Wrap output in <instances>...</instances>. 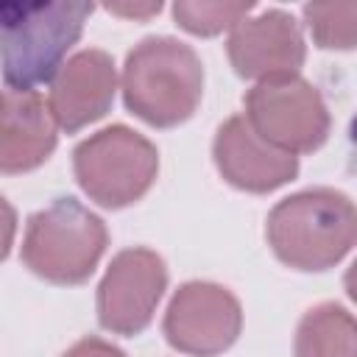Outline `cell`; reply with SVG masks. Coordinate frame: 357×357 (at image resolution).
Returning a JSON list of instances; mask_svg holds the SVG:
<instances>
[{
	"label": "cell",
	"instance_id": "obj_2",
	"mask_svg": "<svg viewBox=\"0 0 357 357\" xmlns=\"http://www.w3.org/2000/svg\"><path fill=\"white\" fill-rule=\"evenodd\" d=\"M273 254L296 271H326L354 245L357 212L349 195L315 187L279 201L265 226Z\"/></svg>",
	"mask_w": 357,
	"mask_h": 357
},
{
	"label": "cell",
	"instance_id": "obj_15",
	"mask_svg": "<svg viewBox=\"0 0 357 357\" xmlns=\"http://www.w3.org/2000/svg\"><path fill=\"white\" fill-rule=\"evenodd\" d=\"M251 8H254L251 3H187V0H178L173 6V17L190 33L215 36L223 28L237 25Z\"/></svg>",
	"mask_w": 357,
	"mask_h": 357
},
{
	"label": "cell",
	"instance_id": "obj_13",
	"mask_svg": "<svg viewBox=\"0 0 357 357\" xmlns=\"http://www.w3.org/2000/svg\"><path fill=\"white\" fill-rule=\"evenodd\" d=\"M296 357H357V326L351 312L335 301L304 312L296 329Z\"/></svg>",
	"mask_w": 357,
	"mask_h": 357
},
{
	"label": "cell",
	"instance_id": "obj_12",
	"mask_svg": "<svg viewBox=\"0 0 357 357\" xmlns=\"http://www.w3.org/2000/svg\"><path fill=\"white\" fill-rule=\"evenodd\" d=\"M56 148V120L33 89H0V173L39 167Z\"/></svg>",
	"mask_w": 357,
	"mask_h": 357
},
{
	"label": "cell",
	"instance_id": "obj_16",
	"mask_svg": "<svg viewBox=\"0 0 357 357\" xmlns=\"http://www.w3.org/2000/svg\"><path fill=\"white\" fill-rule=\"evenodd\" d=\"M61 357H126L117 346L100 340V337H84L75 346H70Z\"/></svg>",
	"mask_w": 357,
	"mask_h": 357
},
{
	"label": "cell",
	"instance_id": "obj_1",
	"mask_svg": "<svg viewBox=\"0 0 357 357\" xmlns=\"http://www.w3.org/2000/svg\"><path fill=\"white\" fill-rule=\"evenodd\" d=\"M204 95L198 53L173 36H148L123 67L126 109L156 128H173L192 117Z\"/></svg>",
	"mask_w": 357,
	"mask_h": 357
},
{
	"label": "cell",
	"instance_id": "obj_18",
	"mask_svg": "<svg viewBox=\"0 0 357 357\" xmlns=\"http://www.w3.org/2000/svg\"><path fill=\"white\" fill-rule=\"evenodd\" d=\"M106 8H109L112 14H120V17H134V20H145V17L156 14V11L162 8V3H159V0H156V3H145V6H137V3H134V6H131V3H128V6H114V3H112V6H106Z\"/></svg>",
	"mask_w": 357,
	"mask_h": 357
},
{
	"label": "cell",
	"instance_id": "obj_9",
	"mask_svg": "<svg viewBox=\"0 0 357 357\" xmlns=\"http://www.w3.org/2000/svg\"><path fill=\"white\" fill-rule=\"evenodd\" d=\"M229 61L243 78H287L304 64L307 47L298 22L279 8L243 17L229 33Z\"/></svg>",
	"mask_w": 357,
	"mask_h": 357
},
{
	"label": "cell",
	"instance_id": "obj_5",
	"mask_svg": "<svg viewBox=\"0 0 357 357\" xmlns=\"http://www.w3.org/2000/svg\"><path fill=\"white\" fill-rule=\"evenodd\" d=\"M73 170L81 190L106 209L139 201L159 170V153L151 139L128 126H109L73 151Z\"/></svg>",
	"mask_w": 357,
	"mask_h": 357
},
{
	"label": "cell",
	"instance_id": "obj_17",
	"mask_svg": "<svg viewBox=\"0 0 357 357\" xmlns=\"http://www.w3.org/2000/svg\"><path fill=\"white\" fill-rule=\"evenodd\" d=\"M14 231H17V212H14V206L0 195V259L8 257L11 243H14Z\"/></svg>",
	"mask_w": 357,
	"mask_h": 357
},
{
	"label": "cell",
	"instance_id": "obj_6",
	"mask_svg": "<svg viewBox=\"0 0 357 357\" xmlns=\"http://www.w3.org/2000/svg\"><path fill=\"white\" fill-rule=\"evenodd\" d=\"M243 117L268 145L293 156L321 148L332 126L321 92L298 75L268 78L251 86Z\"/></svg>",
	"mask_w": 357,
	"mask_h": 357
},
{
	"label": "cell",
	"instance_id": "obj_11",
	"mask_svg": "<svg viewBox=\"0 0 357 357\" xmlns=\"http://www.w3.org/2000/svg\"><path fill=\"white\" fill-rule=\"evenodd\" d=\"M117 89V73L114 61L106 50L89 47L67 59V64L59 67V75L50 86V114L59 128L67 134L100 120Z\"/></svg>",
	"mask_w": 357,
	"mask_h": 357
},
{
	"label": "cell",
	"instance_id": "obj_8",
	"mask_svg": "<svg viewBox=\"0 0 357 357\" xmlns=\"http://www.w3.org/2000/svg\"><path fill=\"white\" fill-rule=\"evenodd\" d=\"M167 287L165 259L151 248L120 251L98 284V321L114 335H139Z\"/></svg>",
	"mask_w": 357,
	"mask_h": 357
},
{
	"label": "cell",
	"instance_id": "obj_3",
	"mask_svg": "<svg viewBox=\"0 0 357 357\" xmlns=\"http://www.w3.org/2000/svg\"><path fill=\"white\" fill-rule=\"evenodd\" d=\"M89 14L92 3H0V67L11 89L50 81Z\"/></svg>",
	"mask_w": 357,
	"mask_h": 357
},
{
	"label": "cell",
	"instance_id": "obj_7",
	"mask_svg": "<svg viewBox=\"0 0 357 357\" xmlns=\"http://www.w3.org/2000/svg\"><path fill=\"white\" fill-rule=\"evenodd\" d=\"M162 329L173 349L195 357H215L237 340L243 310L231 290L215 282H187L173 293Z\"/></svg>",
	"mask_w": 357,
	"mask_h": 357
},
{
	"label": "cell",
	"instance_id": "obj_10",
	"mask_svg": "<svg viewBox=\"0 0 357 357\" xmlns=\"http://www.w3.org/2000/svg\"><path fill=\"white\" fill-rule=\"evenodd\" d=\"M212 156L220 176L245 192H271L298 173V156L268 145L243 114L229 117L218 128Z\"/></svg>",
	"mask_w": 357,
	"mask_h": 357
},
{
	"label": "cell",
	"instance_id": "obj_14",
	"mask_svg": "<svg viewBox=\"0 0 357 357\" xmlns=\"http://www.w3.org/2000/svg\"><path fill=\"white\" fill-rule=\"evenodd\" d=\"M304 20L318 42V47L329 50H351L357 42V3L340 0V3H307Z\"/></svg>",
	"mask_w": 357,
	"mask_h": 357
},
{
	"label": "cell",
	"instance_id": "obj_4",
	"mask_svg": "<svg viewBox=\"0 0 357 357\" xmlns=\"http://www.w3.org/2000/svg\"><path fill=\"white\" fill-rule=\"evenodd\" d=\"M106 223L75 198H56L31 215L22 262L53 284H78L89 279L106 251Z\"/></svg>",
	"mask_w": 357,
	"mask_h": 357
}]
</instances>
